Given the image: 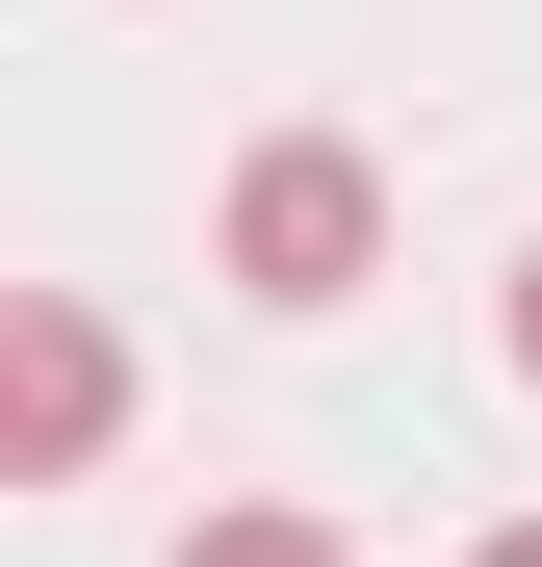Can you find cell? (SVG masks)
<instances>
[{
    "instance_id": "cell-2",
    "label": "cell",
    "mask_w": 542,
    "mask_h": 567,
    "mask_svg": "<svg viewBox=\"0 0 542 567\" xmlns=\"http://www.w3.org/2000/svg\"><path fill=\"white\" fill-rule=\"evenodd\" d=\"M104 439H130V336L78 310V284H27V336H0V464H27V491H78Z\"/></svg>"
},
{
    "instance_id": "cell-1",
    "label": "cell",
    "mask_w": 542,
    "mask_h": 567,
    "mask_svg": "<svg viewBox=\"0 0 542 567\" xmlns=\"http://www.w3.org/2000/svg\"><path fill=\"white\" fill-rule=\"evenodd\" d=\"M361 258H388V181H361V130H258V155H233V284H258V310H336Z\"/></svg>"
},
{
    "instance_id": "cell-5",
    "label": "cell",
    "mask_w": 542,
    "mask_h": 567,
    "mask_svg": "<svg viewBox=\"0 0 542 567\" xmlns=\"http://www.w3.org/2000/svg\"><path fill=\"white\" fill-rule=\"evenodd\" d=\"M466 567H542V516H517V542H466Z\"/></svg>"
},
{
    "instance_id": "cell-3",
    "label": "cell",
    "mask_w": 542,
    "mask_h": 567,
    "mask_svg": "<svg viewBox=\"0 0 542 567\" xmlns=\"http://www.w3.org/2000/svg\"><path fill=\"white\" fill-rule=\"evenodd\" d=\"M181 567H361L336 516H285V491H258V516H207V542H181Z\"/></svg>"
},
{
    "instance_id": "cell-4",
    "label": "cell",
    "mask_w": 542,
    "mask_h": 567,
    "mask_svg": "<svg viewBox=\"0 0 542 567\" xmlns=\"http://www.w3.org/2000/svg\"><path fill=\"white\" fill-rule=\"evenodd\" d=\"M491 336H517V388H542V258H517V310H491Z\"/></svg>"
}]
</instances>
